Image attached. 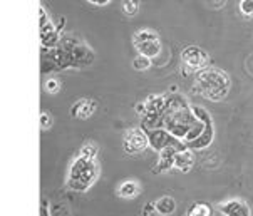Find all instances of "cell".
I'll use <instances>...</instances> for the list:
<instances>
[{"mask_svg":"<svg viewBox=\"0 0 253 216\" xmlns=\"http://www.w3.org/2000/svg\"><path fill=\"white\" fill-rule=\"evenodd\" d=\"M196 81H198V87L205 94V97L211 99V101H221L230 90L228 76L215 67L198 72Z\"/></svg>","mask_w":253,"mask_h":216,"instance_id":"cell-1","label":"cell"},{"mask_svg":"<svg viewBox=\"0 0 253 216\" xmlns=\"http://www.w3.org/2000/svg\"><path fill=\"white\" fill-rule=\"evenodd\" d=\"M132 44L138 49V52L146 57H156L161 52V41L151 29H139L138 32H134Z\"/></svg>","mask_w":253,"mask_h":216,"instance_id":"cell-2","label":"cell"},{"mask_svg":"<svg viewBox=\"0 0 253 216\" xmlns=\"http://www.w3.org/2000/svg\"><path fill=\"white\" fill-rule=\"evenodd\" d=\"M123 146H124V149H126V153H129V154L141 153V151H144L146 146H148V137H146L144 132L138 128L129 129V131L124 134Z\"/></svg>","mask_w":253,"mask_h":216,"instance_id":"cell-3","label":"cell"},{"mask_svg":"<svg viewBox=\"0 0 253 216\" xmlns=\"http://www.w3.org/2000/svg\"><path fill=\"white\" fill-rule=\"evenodd\" d=\"M181 59H183V62L186 64V67H190L195 71V69H203L207 66L208 54L205 52L203 49H200V47L190 45L181 52Z\"/></svg>","mask_w":253,"mask_h":216,"instance_id":"cell-4","label":"cell"},{"mask_svg":"<svg viewBox=\"0 0 253 216\" xmlns=\"http://www.w3.org/2000/svg\"><path fill=\"white\" fill-rule=\"evenodd\" d=\"M94 111H96V102L91 101V99H83V101L76 102L71 114L79 119H87Z\"/></svg>","mask_w":253,"mask_h":216,"instance_id":"cell-5","label":"cell"},{"mask_svg":"<svg viewBox=\"0 0 253 216\" xmlns=\"http://www.w3.org/2000/svg\"><path fill=\"white\" fill-rule=\"evenodd\" d=\"M193 163H195V158L190 151H181V153L174 154V168H178L179 171L188 173L191 170Z\"/></svg>","mask_w":253,"mask_h":216,"instance_id":"cell-6","label":"cell"},{"mask_svg":"<svg viewBox=\"0 0 253 216\" xmlns=\"http://www.w3.org/2000/svg\"><path fill=\"white\" fill-rule=\"evenodd\" d=\"M139 184L134 183V181H126V183H123L121 186L118 188V194L121 198H134L139 194Z\"/></svg>","mask_w":253,"mask_h":216,"instance_id":"cell-7","label":"cell"},{"mask_svg":"<svg viewBox=\"0 0 253 216\" xmlns=\"http://www.w3.org/2000/svg\"><path fill=\"white\" fill-rule=\"evenodd\" d=\"M174 151L173 149H166L165 153L161 154V159H160V164H158V170L160 171H168L171 166H174Z\"/></svg>","mask_w":253,"mask_h":216,"instance_id":"cell-8","label":"cell"},{"mask_svg":"<svg viewBox=\"0 0 253 216\" xmlns=\"http://www.w3.org/2000/svg\"><path fill=\"white\" fill-rule=\"evenodd\" d=\"M174 208H176V205H174V200L173 198H161L160 201L156 203V210L160 211L161 215H171L174 211Z\"/></svg>","mask_w":253,"mask_h":216,"instance_id":"cell-9","label":"cell"},{"mask_svg":"<svg viewBox=\"0 0 253 216\" xmlns=\"http://www.w3.org/2000/svg\"><path fill=\"white\" fill-rule=\"evenodd\" d=\"M132 67L136 71H148L151 67V57H146V55H138V57L132 59Z\"/></svg>","mask_w":253,"mask_h":216,"instance_id":"cell-10","label":"cell"},{"mask_svg":"<svg viewBox=\"0 0 253 216\" xmlns=\"http://www.w3.org/2000/svg\"><path fill=\"white\" fill-rule=\"evenodd\" d=\"M188 216H211V210L207 205H195L188 211Z\"/></svg>","mask_w":253,"mask_h":216,"instance_id":"cell-11","label":"cell"},{"mask_svg":"<svg viewBox=\"0 0 253 216\" xmlns=\"http://www.w3.org/2000/svg\"><path fill=\"white\" fill-rule=\"evenodd\" d=\"M123 8H124V12H126V15L132 17L139 8V0H124Z\"/></svg>","mask_w":253,"mask_h":216,"instance_id":"cell-12","label":"cell"},{"mask_svg":"<svg viewBox=\"0 0 253 216\" xmlns=\"http://www.w3.org/2000/svg\"><path fill=\"white\" fill-rule=\"evenodd\" d=\"M240 12L245 17L253 15V0H240Z\"/></svg>","mask_w":253,"mask_h":216,"instance_id":"cell-13","label":"cell"},{"mask_svg":"<svg viewBox=\"0 0 253 216\" xmlns=\"http://www.w3.org/2000/svg\"><path fill=\"white\" fill-rule=\"evenodd\" d=\"M59 89H61V82H59L57 79H49V81L45 82V90L49 94L59 92Z\"/></svg>","mask_w":253,"mask_h":216,"instance_id":"cell-14","label":"cell"},{"mask_svg":"<svg viewBox=\"0 0 253 216\" xmlns=\"http://www.w3.org/2000/svg\"><path fill=\"white\" fill-rule=\"evenodd\" d=\"M96 146L92 144V142H89V144H85L84 148H83V151H81V156H84V158H94L96 156Z\"/></svg>","mask_w":253,"mask_h":216,"instance_id":"cell-15","label":"cell"},{"mask_svg":"<svg viewBox=\"0 0 253 216\" xmlns=\"http://www.w3.org/2000/svg\"><path fill=\"white\" fill-rule=\"evenodd\" d=\"M52 126V118H50L49 112H41V128L42 129H49Z\"/></svg>","mask_w":253,"mask_h":216,"instance_id":"cell-16","label":"cell"},{"mask_svg":"<svg viewBox=\"0 0 253 216\" xmlns=\"http://www.w3.org/2000/svg\"><path fill=\"white\" fill-rule=\"evenodd\" d=\"M89 3H92V5H99V7H102V5H108L109 2H113V0H87Z\"/></svg>","mask_w":253,"mask_h":216,"instance_id":"cell-17","label":"cell"},{"mask_svg":"<svg viewBox=\"0 0 253 216\" xmlns=\"http://www.w3.org/2000/svg\"><path fill=\"white\" fill-rule=\"evenodd\" d=\"M146 111H148V106H146V102H141V104H136V112H138V114H144Z\"/></svg>","mask_w":253,"mask_h":216,"instance_id":"cell-18","label":"cell"},{"mask_svg":"<svg viewBox=\"0 0 253 216\" xmlns=\"http://www.w3.org/2000/svg\"><path fill=\"white\" fill-rule=\"evenodd\" d=\"M210 2H211V7L218 8V7H223V5H225L226 0H210Z\"/></svg>","mask_w":253,"mask_h":216,"instance_id":"cell-19","label":"cell"}]
</instances>
